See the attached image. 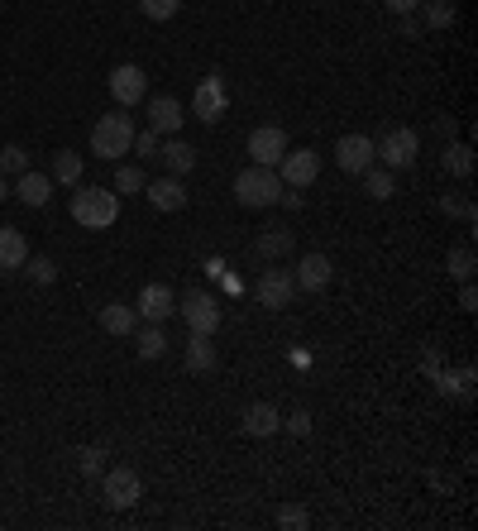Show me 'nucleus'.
<instances>
[{
	"label": "nucleus",
	"instance_id": "31",
	"mask_svg": "<svg viewBox=\"0 0 478 531\" xmlns=\"http://www.w3.org/2000/svg\"><path fill=\"white\" fill-rule=\"evenodd\" d=\"M0 173H29V154H24L20 144H5V149H0Z\"/></svg>",
	"mask_w": 478,
	"mask_h": 531
},
{
	"label": "nucleus",
	"instance_id": "29",
	"mask_svg": "<svg viewBox=\"0 0 478 531\" xmlns=\"http://www.w3.org/2000/svg\"><path fill=\"white\" fill-rule=\"evenodd\" d=\"M445 268H450V278L469 283V278H474V249H469V244H455V249L445 254Z\"/></svg>",
	"mask_w": 478,
	"mask_h": 531
},
{
	"label": "nucleus",
	"instance_id": "32",
	"mask_svg": "<svg viewBox=\"0 0 478 531\" xmlns=\"http://www.w3.org/2000/svg\"><path fill=\"white\" fill-rule=\"evenodd\" d=\"M130 154H139V158H144V163H153V158H158V134H153L149 125H144V130H134Z\"/></svg>",
	"mask_w": 478,
	"mask_h": 531
},
{
	"label": "nucleus",
	"instance_id": "37",
	"mask_svg": "<svg viewBox=\"0 0 478 531\" xmlns=\"http://www.w3.org/2000/svg\"><path fill=\"white\" fill-rule=\"evenodd\" d=\"M440 211H445V216H459V221H469V225H474V206H469V201L440 197Z\"/></svg>",
	"mask_w": 478,
	"mask_h": 531
},
{
	"label": "nucleus",
	"instance_id": "42",
	"mask_svg": "<svg viewBox=\"0 0 478 531\" xmlns=\"http://www.w3.org/2000/svg\"><path fill=\"white\" fill-rule=\"evenodd\" d=\"M435 134H440V139L450 144V139H455V120H435Z\"/></svg>",
	"mask_w": 478,
	"mask_h": 531
},
{
	"label": "nucleus",
	"instance_id": "9",
	"mask_svg": "<svg viewBox=\"0 0 478 531\" xmlns=\"http://www.w3.org/2000/svg\"><path fill=\"white\" fill-rule=\"evenodd\" d=\"M134 311H139L149 326H163L168 316H177V292L168 288V283H144V288H139V302H134Z\"/></svg>",
	"mask_w": 478,
	"mask_h": 531
},
{
	"label": "nucleus",
	"instance_id": "33",
	"mask_svg": "<svg viewBox=\"0 0 478 531\" xmlns=\"http://www.w3.org/2000/svg\"><path fill=\"white\" fill-rule=\"evenodd\" d=\"M144 187V168L139 163H125L120 173H115V192H139Z\"/></svg>",
	"mask_w": 478,
	"mask_h": 531
},
{
	"label": "nucleus",
	"instance_id": "17",
	"mask_svg": "<svg viewBox=\"0 0 478 531\" xmlns=\"http://www.w3.org/2000/svg\"><path fill=\"white\" fill-rule=\"evenodd\" d=\"M10 197H20L24 206H48V201H53V177L29 168V173H20V182L10 187Z\"/></svg>",
	"mask_w": 478,
	"mask_h": 531
},
{
	"label": "nucleus",
	"instance_id": "8",
	"mask_svg": "<svg viewBox=\"0 0 478 531\" xmlns=\"http://www.w3.org/2000/svg\"><path fill=\"white\" fill-rule=\"evenodd\" d=\"M278 177H283V187H311L321 177V154L316 149H287L278 158Z\"/></svg>",
	"mask_w": 478,
	"mask_h": 531
},
{
	"label": "nucleus",
	"instance_id": "16",
	"mask_svg": "<svg viewBox=\"0 0 478 531\" xmlns=\"http://www.w3.org/2000/svg\"><path fill=\"white\" fill-rule=\"evenodd\" d=\"M144 197L158 206V211H182L187 206V187H182V177H158V182H144Z\"/></svg>",
	"mask_w": 478,
	"mask_h": 531
},
{
	"label": "nucleus",
	"instance_id": "4",
	"mask_svg": "<svg viewBox=\"0 0 478 531\" xmlns=\"http://www.w3.org/2000/svg\"><path fill=\"white\" fill-rule=\"evenodd\" d=\"M177 311H182V321H187L196 335H216L220 331V302L211 297V292H201V288L182 292Z\"/></svg>",
	"mask_w": 478,
	"mask_h": 531
},
{
	"label": "nucleus",
	"instance_id": "21",
	"mask_svg": "<svg viewBox=\"0 0 478 531\" xmlns=\"http://www.w3.org/2000/svg\"><path fill=\"white\" fill-rule=\"evenodd\" d=\"M101 326H106V335H134L139 311L125 307V302H106V307H101Z\"/></svg>",
	"mask_w": 478,
	"mask_h": 531
},
{
	"label": "nucleus",
	"instance_id": "19",
	"mask_svg": "<svg viewBox=\"0 0 478 531\" xmlns=\"http://www.w3.org/2000/svg\"><path fill=\"white\" fill-rule=\"evenodd\" d=\"M244 431H249V436H273V431H283L278 407H273V402H254V407L244 412Z\"/></svg>",
	"mask_w": 478,
	"mask_h": 531
},
{
	"label": "nucleus",
	"instance_id": "13",
	"mask_svg": "<svg viewBox=\"0 0 478 531\" xmlns=\"http://www.w3.org/2000/svg\"><path fill=\"white\" fill-rule=\"evenodd\" d=\"M225 82H220V72H211L201 87H196V96H192V115L196 120H206V125H216L220 115H225Z\"/></svg>",
	"mask_w": 478,
	"mask_h": 531
},
{
	"label": "nucleus",
	"instance_id": "43",
	"mask_svg": "<svg viewBox=\"0 0 478 531\" xmlns=\"http://www.w3.org/2000/svg\"><path fill=\"white\" fill-rule=\"evenodd\" d=\"M10 197V182H5V173H0V201Z\"/></svg>",
	"mask_w": 478,
	"mask_h": 531
},
{
	"label": "nucleus",
	"instance_id": "26",
	"mask_svg": "<svg viewBox=\"0 0 478 531\" xmlns=\"http://www.w3.org/2000/svg\"><path fill=\"white\" fill-rule=\"evenodd\" d=\"M359 177H364V192H369L373 201H388L392 192H397V182H392V168H373V163H369V168H364Z\"/></svg>",
	"mask_w": 478,
	"mask_h": 531
},
{
	"label": "nucleus",
	"instance_id": "24",
	"mask_svg": "<svg viewBox=\"0 0 478 531\" xmlns=\"http://www.w3.org/2000/svg\"><path fill=\"white\" fill-rule=\"evenodd\" d=\"M53 182H63V187H77L82 182V154H72V149H58L53 154Z\"/></svg>",
	"mask_w": 478,
	"mask_h": 531
},
{
	"label": "nucleus",
	"instance_id": "40",
	"mask_svg": "<svg viewBox=\"0 0 478 531\" xmlns=\"http://www.w3.org/2000/svg\"><path fill=\"white\" fill-rule=\"evenodd\" d=\"M459 307H464V311H478V292H474V278H469V283H464V288H459Z\"/></svg>",
	"mask_w": 478,
	"mask_h": 531
},
{
	"label": "nucleus",
	"instance_id": "10",
	"mask_svg": "<svg viewBox=\"0 0 478 531\" xmlns=\"http://www.w3.org/2000/svg\"><path fill=\"white\" fill-rule=\"evenodd\" d=\"M144 91H149V77H144V67L120 63L115 72H110V96H115V106H120V111L139 106V101H144Z\"/></svg>",
	"mask_w": 478,
	"mask_h": 531
},
{
	"label": "nucleus",
	"instance_id": "34",
	"mask_svg": "<svg viewBox=\"0 0 478 531\" xmlns=\"http://www.w3.org/2000/svg\"><path fill=\"white\" fill-rule=\"evenodd\" d=\"M24 264H29V278H34V283H53V278H58V264H53V259H44V254H34V259H24Z\"/></svg>",
	"mask_w": 478,
	"mask_h": 531
},
{
	"label": "nucleus",
	"instance_id": "30",
	"mask_svg": "<svg viewBox=\"0 0 478 531\" xmlns=\"http://www.w3.org/2000/svg\"><path fill=\"white\" fill-rule=\"evenodd\" d=\"M139 10H144V20L163 24V20H173L177 10H182V0H139Z\"/></svg>",
	"mask_w": 478,
	"mask_h": 531
},
{
	"label": "nucleus",
	"instance_id": "14",
	"mask_svg": "<svg viewBox=\"0 0 478 531\" xmlns=\"http://www.w3.org/2000/svg\"><path fill=\"white\" fill-rule=\"evenodd\" d=\"M144 115H149V130L158 134V139H163V134H182V101H177V96H149Z\"/></svg>",
	"mask_w": 478,
	"mask_h": 531
},
{
	"label": "nucleus",
	"instance_id": "20",
	"mask_svg": "<svg viewBox=\"0 0 478 531\" xmlns=\"http://www.w3.org/2000/svg\"><path fill=\"white\" fill-rule=\"evenodd\" d=\"M24 259H29V240L15 225H0V268H24Z\"/></svg>",
	"mask_w": 478,
	"mask_h": 531
},
{
	"label": "nucleus",
	"instance_id": "5",
	"mask_svg": "<svg viewBox=\"0 0 478 531\" xmlns=\"http://www.w3.org/2000/svg\"><path fill=\"white\" fill-rule=\"evenodd\" d=\"M101 498H106V508L125 512V508H134V503L144 498V484H139V474H134L130 465L106 469V479H101Z\"/></svg>",
	"mask_w": 478,
	"mask_h": 531
},
{
	"label": "nucleus",
	"instance_id": "12",
	"mask_svg": "<svg viewBox=\"0 0 478 531\" xmlns=\"http://www.w3.org/2000/svg\"><path fill=\"white\" fill-rule=\"evenodd\" d=\"M287 154V130L278 125H259V130L249 134V158L259 163V168H278V158Z\"/></svg>",
	"mask_w": 478,
	"mask_h": 531
},
{
	"label": "nucleus",
	"instance_id": "3",
	"mask_svg": "<svg viewBox=\"0 0 478 531\" xmlns=\"http://www.w3.org/2000/svg\"><path fill=\"white\" fill-rule=\"evenodd\" d=\"M278 197H283V177L273 173V168H259V163H249V168L235 177V201H239V206H249V211L278 206Z\"/></svg>",
	"mask_w": 478,
	"mask_h": 531
},
{
	"label": "nucleus",
	"instance_id": "2",
	"mask_svg": "<svg viewBox=\"0 0 478 531\" xmlns=\"http://www.w3.org/2000/svg\"><path fill=\"white\" fill-rule=\"evenodd\" d=\"M134 144V120L125 111L115 115H101L96 125H91V154L101 158V163H115V158H125Z\"/></svg>",
	"mask_w": 478,
	"mask_h": 531
},
{
	"label": "nucleus",
	"instance_id": "7",
	"mask_svg": "<svg viewBox=\"0 0 478 531\" xmlns=\"http://www.w3.org/2000/svg\"><path fill=\"white\" fill-rule=\"evenodd\" d=\"M378 158H383V168H412L416 163V149H421V139H416V130H407V125H397V130H388L378 144Z\"/></svg>",
	"mask_w": 478,
	"mask_h": 531
},
{
	"label": "nucleus",
	"instance_id": "27",
	"mask_svg": "<svg viewBox=\"0 0 478 531\" xmlns=\"http://www.w3.org/2000/svg\"><path fill=\"white\" fill-rule=\"evenodd\" d=\"M254 254H259V259H283V254H292V235H287V230H268V235H259Z\"/></svg>",
	"mask_w": 478,
	"mask_h": 531
},
{
	"label": "nucleus",
	"instance_id": "23",
	"mask_svg": "<svg viewBox=\"0 0 478 531\" xmlns=\"http://www.w3.org/2000/svg\"><path fill=\"white\" fill-rule=\"evenodd\" d=\"M134 350H139V359H163V354H168L163 326H149V321H144V331H134Z\"/></svg>",
	"mask_w": 478,
	"mask_h": 531
},
{
	"label": "nucleus",
	"instance_id": "15",
	"mask_svg": "<svg viewBox=\"0 0 478 531\" xmlns=\"http://www.w3.org/2000/svg\"><path fill=\"white\" fill-rule=\"evenodd\" d=\"M292 278H297V288H302V292H321L330 278H335V264H330L326 254H316V249H311V254L297 259V273H292Z\"/></svg>",
	"mask_w": 478,
	"mask_h": 531
},
{
	"label": "nucleus",
	"instance_id": "6",
	"mask_svg": "<svg viewBox=\"0 0 478 531\" xmlns=\"http://www.w3.org/2000/svg\"><path fill=\"white\" fill-rule=\"evenodd\" d=\"M254 292H259V307L283 311L287 302L297 297V278H292V268H263L259 283H254Z\"/></svg>",
	"mask_w": 478,
	"mask_h": 531
},
{
	"label": "nucleus",
	"instance_id": "22",
	"mask_svg": "<svg viewBox=\"0 0 478 531\" xmlns=\"http://www.w3.org/2000/svg\"><path fill=\"white\" fill-rule=\"evenodd\" d=\"M187 369L192 374H211L216 369V345H211V335H196L187 340Z\"/></svg>",
	"mask_w": 478,
	"mask_h": 531
},
{
	"label": "nucleus",
	"instance_id": "39",
	"mask_svg": "<svg viewBox=\"0 0 478 531\" xmlns=\"http://www.w3.org/2000/svg\"><path fill=\"white\" fill-rule=\"evenodd\" d=\"M397 29H402V39H421V20L416 15H397Z\"/></svg>",
	"mask_w": 478,
	"mask_h": 531
},
{
	"label": "nucleus",
	"instance_id": "18",
	"mask_svg": "<svg viewBox=\"0 0 478 531\" xmlns=\"http://www.w3.org/2000/svg\"><path fill=\"white\" fill-rule=\"evenodd\" d=\"M158 158H163V168H168L173 177H187L196 168V149L182 139V134H168V144L158 149Z\"/></svg>",
	"mask_w": 478,
	"mask_h": 531
},
{
	"label": "nucleus",
	"instance_id": "25",
	"mask_svg": "<svg viewBox=\"0 0 478 531\" xmlns=\"http://www.w3.org/2000/svg\"><path fill=\"white\" fill-rule=\"evenodd\" d=\"M440 163H445V173L469 177V173H474V149H469V144H459V139H450V144H445V158H440Z\"/></svg>",
	"mask_w": 478,
	"mask_h": 531
},
{
	"label": "nucleus",
	"instance_id": "36",
	"mask_svg": "<svg viewBox=\"0 0 478 531\" xmlns=\"http://www.w3.org/2000/svg\"><path fill=\"white\" fill-rule=\"evenodd\" d=\"M101 460H106V450H96V445L77 450V465H82V474H101Z\"/></svg>",
	"mask_w": 478,
	"mask_h": 531
},
{
	"label": "nucleus",
	"instance_id": "11",
	"mask_svg": "<svg viewBox=\"0 0 478 531\" xmlns=\"http://www.w3.org/2000/svg\"><path fill=\"white\" fill-rule=\"evenodd\" d=\"M373 158H378V149H373L369 134H345V139H335V168H340V173L359 177Z\"/></svg>",
	"mask_w": 478,
	"mask_h": 531
},
{
	"label": "nucleus",
	"instance_id": "35",
	"mask_svg": "<svg viewBox=\"0 0 478 531\" xmlns=\"http://www.w3.org/2000/svg\"><path fill=\"white\" fill-rule=\"evenodd\" d=\"M278 527H311V512L306 508H278Z\"/></svg>",
	"mask_w": 478,
	"mask_h": 531
},
{
	"label": "nucleus",
	"instance_id": "1",
	"mask_svg": "<svg viewBox=\"0 0 478 531\" xmlns=\"http://www.w3.org/2000/svg\"><path fill=\"white\" fill-rule=\"evenodd\" d=\"M72 221L82 230H110L120 221V192H106V187H82L72 197Z\"/></svg>",
	"mask_w": 478,
	"mask_h": 531
},
{
	"label": "nucleus",
	"instance_id": "38",
	"mask_svg": "<svg viewBox=\"0 0 478 531\" xmlns=\"http://www.w3.org/2000/svg\"><path fill=\"white\" fill-rule=\"evenodd\" d=\"M283 431H292V436H311V412H302V407H297V412L283 421Z\"/></svg>",
	"mask_w": 478,
	"mask_h": 531
},
{
	"label": "nucleus",
	"instance_id": "41",
	"mask_svg": "<svg viewBox=\"0 0 478 531\" xmlns=\"http://www.w3.org/2000/svg\"><path fill=\"white\" fill-rule=\"evenodd\" d=\"M383 5H388L392 15H416L421 10V0H383Z\"/></svg>",
	"mask_w": 478,
	"mask_h": 531
},
{
	"label": "nucleus",
	"instance_id": "28",
	"mask_svg": "<svg viewBox=\"0 0 478 531\" xmlns=\"http://www.w3.org/2000/svg\"><path fill=\"white\" fill-rule=\"evenodd\" d=\"M421 24L450 29V24H455V5H450V0H421Z\"/></svg>",
	"mask_w": 478,
	"mask_h": 531
}]
</instances>
